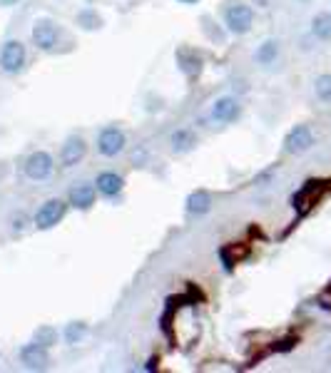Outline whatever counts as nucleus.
<instances>
[{
    "instance_id": "aec40b11",
    "label": "nucleus",
    "mask_w": 331,
    "mask_h": 373,
    "mask_svg": "<svg viewBox=\"0 0 331 373\" xmlns=\"http://www.w3.org/2000/svg\"><path fill=\"white\" fill-rule=\"evenodd\" d=\"M35 341L43 343L45 348L55 346V343H58V328L50 326V324H43V326L35 328Z\"/></svg>"
},
{
    "instance_id": "4468645a",
    "label": "nucleus",
    "mask_w": 331,
    "mask_h": 373,
    "mask_svg": "<svg viewBox=\"0 0 331 373\" xmlns=\"http://www.w3.org/2000/svg\"><path fill=\"white\" fill-rule=\"evenodd\" d=\"M277 58H279V43L277 40H264L254 53V60L259 65H272V63H277Z\"/></svg>"
},
{
    "instance_id": "7ed1b4c3",
    "label": "nucleus",
    "mask_w": 331,
    "mask_h": 373,
    "mask_svg": "<svg viewBox=\"0 0 331 373\" xmlns=\"http://www.w3.org/2000/svg\"><path fill=\"white\" fill-rule=\"evenodd\" d=\"M25 65V45L20 40H8L0 47V70L8 75H18Z\"/></svg>"
},
{
    "instance_id": "f8f14e48",
    "label": "nucleus",
    "mask_w": 331,
    "mask_h": 373,
    "mask_svg": "<svg viewBox=\"0 0 331 373\" xmlns=\"http://www.w3.org/2000/svg\"><path fill=\"white\" fill-rule=\"evenodd\" d=\"M95 187H98V194L112 199L125 190V177L117 174V172H100L98 179H95Z\"/></svg>"
},
{
    "instance_id": "b1692460",
    "label": "nucleus",
    "mask_w": 331,
    "mask_h": 373,
    "mask_svg": "<svg viewBox=\"0 0 331 373\" xmlns=\"http://www.w3.org/2000/svg\"><path fill=\"white\" fill-rule=\"evenodd\" d=\"M257 3H259V5H261V8H264V5H266V0H257Z\"/></svg>"
},
{
    "instance_id": "dca6fc26",
    "label": "nucleus",
    "mask_w": 331,
    "mask_h": 373,
    "mask_svg": "<svg viewBox=\"0 0 331 373\" xmlns=\"http://www.w3.org/2000/svg\"><path fill=\"white\" fill-rule=\"evenodd\" d=\"M177 63H180V70H182L187 78H195V75H200V70H202L200 55H195L192 50H182V53L177 55Z\"/></svg>"
},
{
    "instance_id": "5701e85b",
    "label": "nucleus",
    "mask_w": 331,
    "mask_h": 373,
    "mask_svg": "<svg viewBox=\"0 0 331 373\" xmlns=\"http://www.w3.org/2000/svg\"><path fill=\"white\" fill-rule=\"evenodd\" d=\"M177 3H184V5H195V3H200V0H177Z\"/></svg>"
},
{
    "instance_id": "ddd939ff",
    "label": "nucleus",
    "mask_w": 331,
    "mask_h": 373,
    "mask_svg": "<svg viewBox=\"0 0 331 373\" xmlns=\"http://www.w3.org/2000/svg\"><path fill=\"white\" fill-rule=\"evenodd\" d=\"M212 194H209L207 190H195L192 194L187 196V202H184V210H187V214L192 216H202L207 214L209 210H212Z\"/></svg>"
},
{
    "instance_id": "9b49d317",
    "label": "nucleus",
    "mask_w": 331,
    "mask_h": 373,
    "mask_svg": "<svg viewBox=\"0 0 331 373\" xmlns=\"http://www.w3.org/2000/svg\"><path fill=\"white\" fill-rule=\"evenodd\" d=\"M239 102H237V98H232V95H224V98H217L215 105H212V117L217 120V122L222 124H232L234 120L239 117Z\"/></svg>"
},
{
    "instance_id": "412c9836",
    "label": "nucleus",
    "mask_w": 331,
    "mask_h": 373,
    "mask_svg": "<svg viewBox=\"0 0 331 373\" xmlns=\"http://www.w3.org/2000/svg\"><path fill=\"white\" fill-rule=\"evenodd\" d=\"M314 92L324 105H331V75H319L314 82Z\"/></svg>"
},
{
    "instance_id": "a211bd4d",
    "label": "nucleus",
    "mask_w": 331,
    "mask_h": 373,
    "mask_svg": "<svg viewBox=\"0 0 331 373\" xmlns=\"http://www.w3.org/2000/svg\"><path fill=\"white\" fill-rule=\"evenodd\" d=\"M75 23H78L83 30H98V27H103V18H100L98 10H92V8L80 10V13L75 15Z\"/></svg>"
},
{
    "instance_id": "f3484780",
    "label": "nucleus",
    "mask_w": 331,
    "mask_h": 373,
    "mask_svg": "<svg viewBox=\"0 0 331 373\" xmlns=\"http://www.w3.org/2000/svg\"><path fill=\"white\" fill-rule=\"evenodd\" d=\"M312 33L314 38L324 40V43H329L331 40V13H317L312 20Z\"/></svg>"
},
{
    "instance_id": "f257e3e1",
    "label": "nucleus",
    "mask_w": 331,
    "mask_h": 373,
    "mask_svg": "<svg viewBox=\"0 0 331 373\" xmlns=\"http://www.w3.org/2000/svg\"><path fill=\"white\" fill-rule=\"evenodd\" d=\"M65 214H67V202L60 199V196H52V199H47V202H43L38 207V212L33 216V224L40 231H47L52 227H58L65 219Z\"/></svg>"
},
{
    "instance_id": "423d86ee",
    "label": "nucleus",
    "mask_w": 331,
    "mask_h": 373,
    "mask_svg": "<svg viewBox=\"0 0 331 373\" xmlns=\"http://www.w3.org/2000/svg\"><path fill=\"white\" fill-rule=\"evenodd\" d=\"M33 43L38 50H43V53H52L55 47H58V40H60V30L58 25L52 23V20L47 18H40L35 20V25H33Z\"/></svg>"
},
{
    "instance_id": "6e6552de",
    "label": "nucleus",
    "mask_w": 331,
    "mask_h": 373,
    "mask_svg": "<svg viewBox=\"0 0 331 373\" xmlns=\"http://www.w3.org/2000/svg\"><path fill=\"white\" fill-rule=\"evenodd\" d=\"M95 202H98V187L90 184V182L75 184V187L70 190V196H67V204L75 207V210H80V212L92 210V204Z\"/></svg>"
},
{
    "instance_id": "6ab92c4d",
    "label": "nucleus",
    "mask_w": 331,
    "mask_h": 373,
    "mask_svg": "<svg viewBox=\"0 0 331 373\" xmlns=\"http://www.w3.org/2000/svg\"><path fill=\"white\" fill-rule=\"evenodd\" d=\"M65 343H70V346H75V343H80V341L87 336V324L85 321H70L65 326Z\"/></svg>"
},
{
    "instance_id": "0eeeda50",
    "label": "nucleus",
    "mask_w": 331,
    "mask_h": 373,
    "mask_svg": "<svg viewBox=\"0 0 331 373\" xmlns=\"http://www.w3.org/2000/svg\"><path fill=\"white\" fill-rule=\"evenodd\" d=\"M52 170H55V159H52V155L45 150L33 152V155L25 159V174L28 179H33V182H45L52 174Z\"/></svg>"
},
{
    "instance_id": "1a4fd4ad",
    "label": "nucleus",
    "mask_w": 331,
    "mask_h": 373,
    "mask_svg": "<svg viewBox=\"0 0 331 373\" xmlns=\"http://www.w3.org/2000/svg\"><path fill=\"white\" fill-rule=\"evenodd\" d=\"M20 363L30 371H38V368H45L50 363V354H47V348L38 341L33 343H25V346L20 348Z\"/></svg>"
},
{
    "instance_id": "39448f33",
    "label": "nucleus",
    "mask_w": 331,
    "mask_h": 373,
    "mask_svg": "<svg viewBox=\"0 0 331 373\" xmlns=\"http://www.w3.org/2000/svg\"><path fill=\"white\" fill-rule=\"evenodd\" d=\"M314 147V130L309 124H297L286 132L284 137V152L286 155H304Z\"/></svg>"
},
{
    "instance_id": "f03ea898",
    "label": "nucleus",
    "mask_w": 331,
    "mask_h": 373,
    "mask_svg": "<svg viewBox=\"0 0 331 373\" xmlns=\"http://www.w3.org/2000/svg\"><path fill=\"white\" fill-rule=\"evenodd\" d=\"M224 25L232 35H247L254 25V10L244 3L229 5L224 10Z\"/></svg>"
},
{
    "instance_id": "2eb2a0df",
    "label": "nucleus",
    "mask_w": 331,
    "mask_h": 373,
    "mask_svg": "<svg viewBox=\"0 0 331 373\" xmlns=\"http://www.w3.org/2000/svg\"><path fill=\"white\" fill-rule=\"evenodd\" d=\"M169 142H172V150L175 152H189V150H195L197 135L192 130H177V132H172Z\"/></svg>"
},
{
    "instance_id": "9d476101",
    "label": "nucleus",
    "mask_w": 331,
    "mask_h": 373,
    "mask_svg": "<svg viewBox=\"0 0 331 373\" xmlns=\"http://www.w3.org/2000/svg\"><path fill=\"white\" fill-rule=\"evenodd\" d=\"M87 155V142L83 137H67L65 144H63V150H60V164L70 170V167H78L80 162L85 159Z\"/></svg>"
},
{
    "instance_id": "20e7f679",
    "label": "nucleus",
    "mask_w": 331,
    "mask_h": 373,
    "mask_svg": "<svg viewBox=\"0 0 331 373\" xmlns=\"http://www.w3.org/2000/svg\"><path fill=\"white\" fill-rule=\"evenodd\" d=\"M125 147H127V137H125V132L115 124L110 127H105L103 132L98 135V152L103 157H117V155H122Z\"/></svg>"
},
{
    "instance_id": "4be33fe9",
    "label": "nucleus",
    "mask_w": 331,
    "mask_h": 373,
    "mask_svg": "<svg viewBox=\"0 0 331 373\" xmlns=\"http://www.w3.org/2000/svg\"><path fill=\"white\" fill-rule=\"evenodd\" d=\"M157 363H160V359H149V363H147V371H155V368H157Z\"/></svg>"
}]
</instances>
